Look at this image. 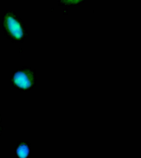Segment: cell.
Instances as JSON below:
<instances>
[{
  "label": "cell",
  "instance_id": "1",
  "mask_svg": "<svg viewBox=\"0 0 141 158\" xmlns=\"http://www.w3.org/2000/svg\"><path fill=\"white\" fill-rule=\"evenodd\" d=\"M3 23L4 27L11 36L17 40L20 39L23 36L22 26L18 19L13 14L5 15Z\"/></svg>",
  "mask_w": 141,
  "mask_h": 158
},
{
  "label": "cell",
  "instance_id": "2",
  "mask_svg": "<svg viewBox=\"0 0 141 158\" xmlns=\"http://www.w3.org/2000/svg\"><path fill=\"white\" fill-rule=\"evenodd\" d=\"M13 81L17 86L24 89H30L35 83L33 73L27 70H20L15 73Z\"/></svg>",
  "mask_w": 141,
  "mask_h": 158
},
{
  "label": "cell",
  "instance_id": "3",
  "mask_svg": "<svg viewBox=\"0 0 141 158\" xmlns=\"http://www.w3.org/2000/svg\"><path fill=\"white\" fill-rule=\"evenodd\" d=\"M29 148L28 146L26 144H22L17 149V154L20 157H26L29 154Z\"/></svg>",
  "mask_w": 141,
  "mask_h": 158
},
{
  "label": "cell",
  "instance_id": "4",
  "mask_svg": "<svg viewBox=\"0 0 141 158\" xmlns=\"http://www.w3.org/2000/svg\"><path fill=\"white\" fill-rule=\"evenodd\" d=\"M66 1H67L68 2L72 3V2H77V1H79V0H66Z\"/></svg>",
  "mask_w": 141,
  "mask_h": 158
},
{
  "label": "cell",
  "instance_id": "5",
  "mask_svg": "<svg viewBox=\"0 0 141 158\" xmlns=\"http://www.w3.org/2000/svg\"><path fill=\"white\" fill-rule=\"evenodd\" d=\"M1 115H0V135H1V131H2V127H1Z\"/></svg>",
  "mask_w": 141,
  "mask_h": 158
}]
</instances>
